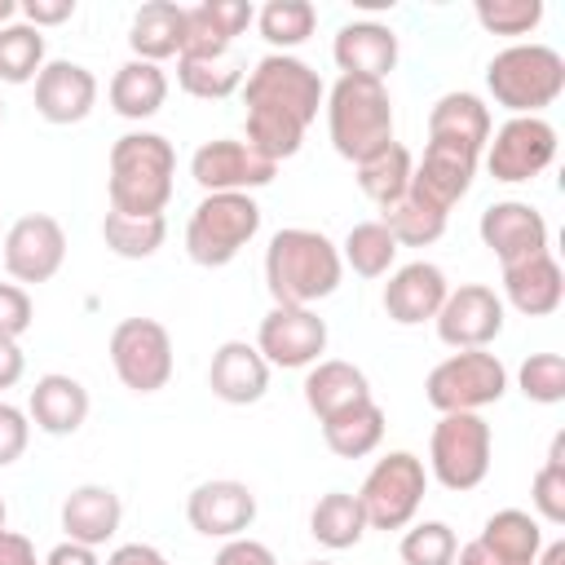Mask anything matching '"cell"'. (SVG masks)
<instances>
[{"label":"cell","instance_id":"cell-1","mask_svg":"<svg viewBox=\"0 0 565 565\" xmlns=\"http://www.w3.org/2000/svg\"><path fill=\"white\" fill-rule=\"evenodd\" d=\"M327 88L318 71L291 53H265L247 79H243V102H247V146L265 154L269 163H282L300 150L305 128L318 119Z\"/></svg>","mask_w":565,"mask_h":565},{"label":"cell","instance_id":"cell-2","mask_svg":"<svg viewBox=\"0 0 565 565\" xmlns=\"http://www.w3.org/2000/svg\"><path fill=\"white\" fill-rule=\"evenodd\" d=\"M340 278H344L340 247L322 230L287 225L265 247V287H269L274 305L313 309L318 300H327L340 287Z\"/></svg>","mask_w":565,"mask_h":565},{"label":"cell","instance_id":"cell-3","mask_svg":"<svg viewBox=\"0 0 565 565\" xmlns=\"http://www.w3.org/2000/svg\"><path fill=\"white\" fill-rule=\"evenodd\" d=\"M172 177H177V150L159 132H124L110 146V212L124 216H163L172 199Z\"/></svg>","mask_w":565,"mask_h":565},{"label":"cell","instance_id":"cell-4","mask_svg":"<svg viewBox=\"0 0 565 565\" xmlns=\"http://www.w3.org/2000/svg\"><path fill=\"white\" fill-rule=\"evenodd\" d=\"M327 132L340 159L358 163L393 141V102L380 79L340 75L327 93Z\"/></svg>","mask_w":565,"mask_h":565},{"label":"cell","instance_id":"cell-5","mask_svg":"<svg viewBox=\"0 0 565 565\" xmlns=\"http://www.w3.org/2000/svg\"><path fill=\"white\" fill-rule=\"evenodd\" d=\"M490 97L512 115H543L565 93V57L552 44H508L486 66Z\"/></svg>","mask_w":565,"mask_h":565},{"label":"cell","instance_id":"cell-6","mask_svg":"<svg viewBox=\"0 0 565 565\" xmlns=\"http://www.w3.org/2000/svg\"><path fill=\"white\" fill-rule=\"evenodd\" d=\"M260 230V203L252 194H203L185 221V256L203 269L230 265Z\"/></svg>","mask_w":565,"mask_h":565},{"label":"cell","instance_id":"cell-7","mask_svg":"<svg viewBox=\"0 0 565 565\" xmlns=\"http://www.w3.org/2000/svg\"><path fill=\"white\" fill-rule=\"evenodd\" d=\"M428 468L411 450H388L371 463V472L358 486V503L366 512V530H406L424 503Z\"/></svg>","mask_w":565,"mask_h":565},{"label":"cell","instance_id":"cell-8","mask_svg":"<svg viewBox=\"0 0 565 565\" xmlns=\"http://www.w3.org/2000/svg\"><path fill=\"white\" fill-rule=\"evenodd\" d=\"M503 393H508V366L490 349H459L441 358L424 380V397L441 415H455V411L477 415L481 406H494Z\"/></svg>","mask_w":565,"mask_h":565},{"label":"cell","instance_id":"cell-9","mask_svg":"<svg viewBox=\"0 0 565 565\" xmlns=\"http://www.w3.org/2000/svg\"><path fill=\"white\" fill-rule=\"evenodd\" d=\"M490 424L472 411H455V415H441L433 424V437H428V472L463 494V490H477L490 472Z\"/></svg>","mask_w":565,"mask_h":565},{"label":"cell","instance_id":"cell-10","mask_svg":"<svg viewBox=\"0 0 565 565\" xmlns=\"http://www.w3.org/2000/svg\"><path fill=\"white\" fill-rule=\"evenodd\" d=\"M110 366L124 388L159 393L172 380V335L154 318H124L110 331Z\"/></svg>","mask_w":565,"mask_h":565},{"label":"cell","instance_id":"cell-11","mask_svg":"<svg viewBox=\"0 0 565 565\" xmlns=\"http://www.w3.org/2000/svg\"><path fill=\"white\" fill-rule=\"evenodd\" d=\"M556 159V128L543 115H512L486 141V168L494 181H534Z\"/></svg>","mask_w":565,"mask_h":565},{"label":"cell","instance_id":"cell-12","mask_svg":"<svg viewBox=\"0 0 565 565\" xmlns=\"http://www.w3.org/2000/svg\"><path fill=\"white\" fill-rule=\"evenodd\" d=\"M66 260V230L49 212H26L18 216L4 238H0V265L4 274L22 282H49Z\"/></svg>","mask_w":565,"mask_h":565},{"label":"cell","instance_id":"cell-13","mask_svg":"<svg viewBox=\"0 0 565 565\" xmlns=\"http://www.w3.org/2000/svg\"><path fill=\"white\" fill-rule=\"evenodd\" d=\"M256 353L269 366L300 371L327 353V322L300 305H274L256 327Z\"/></svg>","mask_w":565,"mask_h":565},{"label":"cell","instance_id":"cell-14","mask_svg":"<svg viewBox=\"0 0 565 565\" xmlns=\"http://www.w3.org/2000/svg\"><path fill=\"white\" fill-rule=\"evenodd\" d=\"M190 177L203 185V194H252L278 177V163L256 154L247 141L216 137V141H203L194 150Z\"/></svg>","mask_w":565,"mask_h":565},{"label":"cell","instance_id":"cell-15","mask_svg":"<svg viewBox=\"0 0 565 565\" xmlns=\"http://www.w3.org/2000/svg\"><path fill=\"white\" fill-rule=\"evenodd\" d=\"M433 322H437L441 344H450L455 353L459 349H490L503 331V300L486 282H459L446 291Z\"/></svg>","mask_w":565,"mask_h":565},{"label":"cell","instance_id":"cell-16","mask_svg":"<svg viewBox=\"0 0 565 565\" xmlns=\"http://www.w3.org/2000/svg\"><path fill=\"white\" fill-rule=\"evenodd\" d=\"M185 521L190 530H199L203 539H238L252 530L256 521V494L252 486L234 481V477H216V481H203L190 490L185 499Z\"/></svg>","mask_w":565,"mask_h":565},{"label":"cell","instance_id":"cell-17","mask_svg":"<svg viewBox=\"0 0 565 565\" xmlns=\"http://www.w3.org/2000/svg\"><path fill=\"white\" fill-rule=\"evenodd\" d=\"M477 230H481V243L499 256V265H512V260H525V256L547 252V221H543L539 207H530L521 199L490 203L481 212Z\"/></svg>","mask_w":565,"mask_h":565},{"label":"cell","instance_id":"cell-18","mask_svg":"<svg viewBox=\"0 0 565 565\" xmlns=\"http://www.w3.org/2000/svg\"><path fill=\"white\" fill-rule=\"evenodd\" d=\"M477 150L468 146H455V141H428L424 146V159L415 163L411 172V190L419 199H428L433 207L450 212L468 190H472V177H477Z\"/></svg>","mask_w":565,"mask_h":565},{"label":"cell","instance_id":"cell-19","mask_svg":"<svg viewBox=\"0 0 565 565\" xmlns=\"http://www.w3.org/2000/svg\"><path fill=\"white\" fill-rule=\"evenodd\" d=\"M93 106H97V79L88 66L71 57L44 62V71L35 75V110L49 124H79L93 115Z\"/></svg>","mask_w":565,"mask_h":565},{"label":"cell","instance_id":"cell-20","mask_svg":"<svg viewBox=\"0 0 565 565\" xmlns=\"http://www.w3.org/2000/svg\"><path fill=\"white\" fill-rule=\"evenodd\" d=\"M450 282L441 274V265L433 260H411L402 269L388 274L384 282V313L397 322V327H419V322H433L441 300H446Z\"/></svg>","mask_w":565,"mask_h":565},{"label":"cell","instance_id":"cell-21","mask_svg":"<svg viewBox=\"0 0 565 565\" xmlns=\"http://www.w3.org/2000/svg\"><path fill=\"white\" fill-rule=\"evenodd\" d=\"M256 22V9L247 0H203L185 9V44L181 57H225L234 35H243Z\"/></svg>","mask_w":565,"mask_h":565},{"label":"cell","instance_id":"cell-22","mask_svg":"<svg viewBox=\"0 0 565 565\" xmlns=\"http://www.w3.org/2000/svg\"><path fill=\"white\" fill-rule=\"evenodd\" d=\"M331 57H335L340 75H362V79L384 84V75L397 66V35H393V26L371 22V18L344 22L331 40Z\"/></svg>","mask_w":565,"mask_h":565},{"label":"cell","instance_id":"cell-23","mask_svg":"<svg viewBox=\"0 0 565 565\" xmlns=\"http://www.w3.org/2000/svg\"><path fill=\"white\" fill-rule=\"evenodd\" d=\"M207 388H212V397H221V402H230V406H252V402H260L265 388H269V362L256 353V344H247V340H225V344H216V353H212Z\"/></svg>","mask_w":565,"mask_h":565},{"label":"cell","instance_id":"cell-24","mask_svg":"<svg viewBox=\"0 0 565 565\" xmlns=\"http://www.w3.org/2000/svg\"><path fill=\"white\" fill-rule=\"evenodd\" d=\"M503 296L525 318L556 313L561 300H565V274H561L556 256L552 252H539V256H525V260L503 265Z\"/></svg>","mask_w":565,"mask_h":565},{"label":"cell","instance_id":"cell-25","mask_svg":"<svg viewBox=\"0 0 565 565\" xmlns=\"http://www.w3.org/2000/svg\"><path fill=\"white\" fill-rule=\"evenodd\" d=\"M26 419L49 437H71L88 419V388L75 375H62V371L40 375L31 397H26Z\"/></svg>","mask_w":565,"mask_h":565},{"label":"cell","instance_id":"cell-26","mask_svg":"<svg viewBox=\"0 0 565 565\" xmlns=\"http://www.w3.org/2000/svg\"><path fill=\"white\" fill-rule=\"evenodd\" d=\"M119 521H124V503H119V494L110 486L84 481L62 499V530H66L71 543L102 547V543H110L119 534Z\"/></svg>","mask_w":565,"mask_h":565},{"label":"cell","instance_id":"cell-27","mask_svg":"<svg viewBox=\"0 0 565 565\" xmlns=\"http://www.w3.org/2000/svg\"><path fill=\"white\" fill-rule=\"evenodd\" d=\"M371 397V380L362 366L344 362V358H318L305 375V406L322 419H331L335 411L353 406V402H366Z\"/></svg>","mask_w":565,"mask_h":565},{"label":"cell","instance_id":"cell-28","mask_svg":"<svg viewBox=\"0 0 565 565\" xmlns=\"http://www.w3.org/2000/svg\"><path fill=\"white\" fill-rule=\"evenodd\" d=\"M490 132H494L490 106L477 93H441L428 110V141H455L481 154Z\"/></svg>","mask_w":565,"mask_h":565},{"label":"cell","instance_id":"cell-29","mask_svg":"<svg viewBox=\"0 0 565 565\" xmlns=\"http://www.w3.org/2000/svg\"><path fill=\"white\" fill-rule=\"evenodd\" d=\"M128 44H132V57L154 62V66L163 57H181V44H185V4H172V0L141 4L132 13Z\"/></svg>","mask_w":565,"mask_h":565},{"label":"cell","instance_id":"cell-30","mask_svg":"<svg viewBox=\"0 0 565 565\" xmlns=\"http://www.w3.org/2000/svg\"><path fill=\"white\" fill-rule=\"evenodd\" d=\"M168 102V75L154 62L128 57L110 79V110L124 119H150Z\"/></svg>","mask_w":565,"mask_h":565},{"label":"cell","instance_id":"cell-31","mask_svg":"<svg viewBox=\"0 0 565 565\" xmlns=\"http://www.w3.org/2000/svg\"><path fill=\"white\" fill-rule=\"evenodd\" d=\"M322 441L340 459H362V455L380 450V441H384V411H380V402L366 397V402H353V406L335 411L331 419H322Z\"/></svg>","mask_w":565,"mask_h":565},{"label":"cell","instance_id":"cell-32","mask_svg":"<svg viewBox=\"0 0 565 565\" xmlns=\"http://www.w3.org/2000/svg\"><path fill=\"white\" fill-rule=\"evenodd\" d=\"M353 168H358V185H362V194H366L375 207H388L393 199H402V194L411 190L415 159H411V150L393 137L388 146L371 150V154H366V159H358Z\"/></svg>","mask_w":565,"mask_h":565},{"label":"cell","instance_id":"cell-33","mask_svg":"<svg viewBox=\"0 0 565 565\" xmlns=\"http://www.w3.org/2000/svg\"><path fill=\"white\" fill-rule=\"evenodd\" d=\"M446 216L450 212H441L428 199H419L415 190H406L402 199H393L388 207H380L375 221L393 234L397 247H428V243H437L446 234Z\"/></svg>","mask_w":565,"mask_h":565},{"label":"cell","instance_id":"cell-34","mask_svg":"<svg viewBox=\"0 0 565 565\" xmlns=\"http://www.w3.org/2000/svg\"><path fill=\"white\" fill-rule=\"evenodd\" d=\"M309 534H313L322 547H331V552L353 547V543L366 534V512H362L358 494H349V490H327V494L313 503V512H309Z\"/></svg>","mask_w":565,"mask_h":565},{"label":"cell","instance_id":"cell-35","mask_svg":"<svg viewBox=\"0 0 565 565\" xmlns=\"http://www.w3.org/2000/svg\"><path fill=\"white\" fill-rule=\"evenodd\" d=\"M477 539H481L486 547H494L499 556H508V561L534 565V556H539V547H543V525H539V516H530V512H521V508H503V512L486 516V525H481Z\"/></svg>","mask_w":565,"mask_h":565},{"label":"cell","instance_id":"cell-36","mask_svg":"<svg viewBox=\"0 0 565 565\" xmlns=\"http://www.w3.org/2000/svg\"><path fill=\"white\" fill-rule=\"evenodd\" d=\"M247 79V66L238 57H177V84L190 93V97H203V102H221L230 93H238Z\"/></svg>","mask_w":565,"mask_h":565},{"label":"cell","instance_id":"cell-37","mask_svg":"<svg viewBox=\"0 0 565 565\" xmlns=\"http://www.w3.org/2000/svg\"><path fill=\"white\" fill-rule=\"evenodd\" d=\"M340 260L358 278H384L393 269V260H397V243L380 221H358L340 243Z\"/></svg>","mask_w":565,"mask_h":565},{"label":"cell","instance_id":"cell-38","mask_svg":"<svg viewBox=\"0 0 565 565\" xmlns=\"http://www.w3.org/2000/svg\"><path fill=\"white\" fill-rule=\"evenodd\" d=\"M256 26H260V35L274 53H287V49H296L313 35L318 9L309 0H269V4L256 9Z\"/></svg>","mask_w":565,"mask_h":565},{"label":"cell","instance_id":"cell-39","mask_svg":"<svg viewBox=\"0 0 565 565\" xmlns=\"http://www.w3.org/2000/svg\"><path fill=\"white\" fill-rule=\"evenodd\" d=\"M102 238L115 256L124 260H146L163 247L168 238V221L163 216H124V212H106L102 216Z\"/></svg>","mask_w":565,"mask_h":565},{"label":"cell","instance_id":"cell-40","mask_svg":"<svg viewBox=\"0 0 565 565\" xmlns=\"http://www.w3.org/2000/svg\"><path fill=\"white\" fill-rule=\"evenodd\" d=\"M44 71V31L31 22H4L0 26V79L4 84H31Z\"/></svg>","mask_w":565,"mask_h":565},{"label":"cell","instance_id":"cell-41","mask_svg":"<svg viewBox=\"0 0 565 565\" xmlns=\"http://www.w3.org/2000/svg\"><path fill=\"white\" fill-rule=\"evenodd\" d=\"M530 503H534L539 521H547V525H561V521H565V433L552 437L547 459H543V468L534 472Z\"/></svg>","mask_w":565,"mask_h":565},{"label":"cell","instance_id":"cell-42","mask_svg":"<svg viewBox=\"0 0 565 565\" xmlns=\"http://www.w3.org/2000/svg\"><path fill=\"white\" fill-rule=\"evenodd\" d=\"M402 565H455L459 539L446 521H419L402 534Z\"/></svg>","mask_w":565,"mask_h":565},{"label":"cell","instance_id":"cell-43","mask_svg":"<svg viewBox=\"0 0 565 565\" xmlns=\"http://www.w3.org/2000/svg\"><path fill=\"white\" fill-rule=\"evenodd\" d=\"M516 384L539 406L565 402V358L561 353H530L521 362V371H516Z\"/></svg>","mask_w":565,"mask_h":565},{"label":"cell","instance_id":"cell-44","mask_svg":"<svg viewBox=\"0 0 565 565\" xmlns=\"http://www.w3.org/2000/svg\"><path fill=\"white\" fill-rule=\"evenodd\" d=\"M472 13L490 35H530L543 22V0H477Z\"/></svg>","mask_w":565,"mask_h":565},{"label":"cell","instance_id":"cell-45","mask_svg":"<svg viewBox=\"0 0 565 565\" xmlns=\"http://www.w3.org/2000/svg\"><path fill=\"white\" fill-rule=\"evenodd\" d=\"M31 322H35V305H31L26 287L0 282V335L4 340H18L22 331H31Z\"/></svg>","mask_w":565,"mask_h":565},{"label":"cell","instance_id":"cell-46","mask_svg":"<svg viewBox=\"0 0 565 565\" xmlns=\"http://www.w3.org/2000/svg\"><path fill=\"white\" fill-rule=\"evenodd\" d=\"M31 441V424H26V411H18L13 402L0 397V468H9L13 459H22Z\"/></svg>","mask_w":565,"mask_h":565},{"label":"cell","instance_id":"cell-47","mask_svg":"<svg viewBox=\"0 0 565 565\" xmlns=\"http://www.w3.org/2000/svg\"><path fill=\"white\" fill-rule=\"evenodd\" d=\"M212 565H278V561H274V552H269L260 539L238 534V539H225V543H221V552H216Z\"/></svg>","mask_w":565,"mask_h":565},{"label":"cell","instance_id":"cell-48","mask_svg":"<svg viewBox=\"0 0 565 565\" xmlns=\"http://www.w3.org/2000/svg\"><path fill=\"white\" fill-rule=\"evenodd\" d=\"M18 13H22L35 31H44V26L66 22V18L75 13V0H22V4H18Z\"/></svg>","mask_w":565,"mask_h":565},{"label":"cell","instance_id":"cell-49","mask_svg":"<svg viewBox=\"0 0 565 565\" xmlns=\"http://www.w3.org/2000/svg\"><path fill=\"white\" fill-rule=\"evenodd\" d=\"M0 565H44L35 556V543L18 530H0Z\"/></svg>","mask_w":565,"mask_h":565},{"label":"cell","instance_id":"cell-50","mask_svg":"<svg viewBox=\"0 0 565 565\" xmlns=\"http://www.w3.org/2000/svg\"><path fill=\"white\" fill-rule=\"evenodd\" d=\"M106 565H172V561L159 547H150V543H119L106 556Z\"/></svg>","mask_w":565,"mask_h":565},{"label":"cell","instance_id":"cell-51","mask_svg":"<svg viewBox=\"0 0 565 565\" xmlns=\"http://www.w3.org/2000/svg\"><path fill=\"white\" fill-rule=\"evenodd\" d=\"M22 371H26V358H22L18 340H4V335H0V393L13 388V384L22 380Z\"/></svg>","mask_w":565,"mask_h":565},{"label":"cell","instance_id":"cell-52","mask_svg":"<svg viewBox=\"0 0 565 565\" xmlns=\"http://www.w3.org/2000/svg\"><path fill=\"white\" fill-rule=\"evenodd\" d=\"M44 565H102L97 561V547H84V543H57L49 556H44Z\"/></svg>","mask_w":565,"mask_h":565},{"label":"cell","instance_id":"cell-53","mask_svg":"<svg viewBox=\"0 0 565 565\" xmlns=\"http://www.w3.org/2000/svg\"><path fill=\"white\" fill-rule=\"evenodd\" d=\"M455 565H521V561H508V556H499L494 547H486L481 539H472V543H463V547L455 552Z\"/></svg>","mask_w":565,"mask_h":565},{"label":"cell","instance_id":"cell-54","mask_svg":"<svg viewBox=\"0 0 565 565\" xmlns=\"http://www.w3.org/2000/svg\"><path fill=\"white\" fill-rule=\"evenodd\" d=\"M534 565H565V539H552L547 547H539Z\"/></svg>","mask_w":565,"mask_h":565},{"label":"cell","instance_id":"cell-55","mask_svg":"<svg viewBox=\"0 0 565 565\" xmlns=\"http://www.w3.org/2000/svg\"><path fill=\"white\" fill-rule=\"evenodd\" d=\"M13 13H18V0H0V26L13 22Z\"/></svg>","mask_w":565,"mask_h":565},{"label":"cell","instance_id":"cell-56","mask_svg":"<svg viewBox=\"0 0 565 565\" xmlns=\"http://www.w3.org/2000/svg\"><path fill=\"white\" fill-rule=\"evenodd\" d=\"M4 521H9V508H4V499H0V530H4Z\"/></svg>","mask_w":565,"mask_h":565},{"label":"cell","instance_id":"cell-57","mask_svg":"<svg viewBox=\"0 0 565 565\" xmlns=\"http://www.w3.org/2000/svg\"><path fill=\"white\" fill-rule=\"evenodd\" d=\"M305 565H335V561H305Z\"/></svg>","mask_w":565,"mask_h":565},{"label":"cell","instance_id":"cell-58","mask_svg":"<svg viewBox=\"0 0 565 565\" xmlns=\"http://www.w3.org/2000/svg\"><path fill=\"white\" fill-rule=\"evenodd\" d=\"M0 115H4V106H0Z\"/></svg>","mask_w":565,"mask_h":565}]
</instances>
